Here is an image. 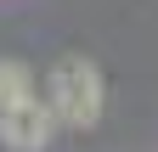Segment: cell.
Segmentation results:
<instances>
[{
	"mask_svg": "<svg viewBox=\"0 0 158 152\" xmlns=\"http://www.w3.org/2000/svg\"><path fill=\"white\" fill-rule=\"evenodd\" d=\"M23 96H34V73H28V62L0 56V107H11V102H23Z\"/></svg>",
	"mask_w": 158,
	"mask_h": 152,
	"instance_id": "obj_3",
	"label": "cell"
},
{
	"mask_svg": "<svg viewBox=\"0 0 158 152\" xmlns=\"http://www.w3.org/2000/svg\"><path fill=\"white\" fill-rule=\"evenodd\" d=\"M45 102H51V113H56V124L90 130L96 118H102V107H107V85H102V73H96V62H85V56H62V62L51 68Z\"/></svg>",
	"mask_w": 158,
	"mask_h": 152,
	"instance_id": "obj_1",
	"label": "cell"
},
{
	"mask_svg": "<svg viewBox=\"0 0 158 152\" xmlns=\"http://www.w3.org/2000/svg\"><path fill=\"white\" fill-rule=\"evenodd\" d=\"M56 135V113L51 102H40V90L11 107H0V141H6V152H45Z\"/></svg>",
	"mask_w": 158,
	"mask_h": 152,
	"instance_id": "obj_2",
	"label": "cell"
}]
</instances>
